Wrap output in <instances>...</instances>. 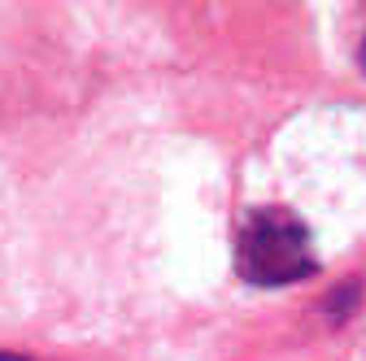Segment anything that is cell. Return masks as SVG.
I'll list each match as a JSON object with an SVG mask.
<instances>
[{
  "instance_id": "6da1fadb",
  "label": "cell",
  "mask_w": 366,
  "mask_h": 361,
  "mask_svg": "<svg viewBox=\"0 0 366 361\" xmlns=\"http://www.w3.org/2000/svg\"><path fill=\"white\" fill-rule=\"evenodd\" d=\"M236 275L253 288H292L318 275L310 227L284 205H257L236 231Z\"/></svg>"
},
{
  "instance_id": "7a4b0ae2",
  "label": "cell",
  "mask_w": 366,
  "mask_h": 361,
  "mask_svg": "<svg viewBox=\"0 0 366 361\" xmlns=\"http://www.w3.org/2000/svg\"><path fill=\"white\" fill-rule=\"evenodd\" d=\"M0 361H35V357H26V352H5V348H0Z\"/></svg>"
},
{
  "instance_id": "3957f363",
  "label": "cell",
  "mask_w": 366,
  "mask_h": 361,
  "mask_svg": "<svg viewBox=\"0 0 366 361\" xmlns=\"http://www.w3.org/2000/svg\"><path fill=\"white\" fill-rule=\"evenodd\" d=\"M362 66H366V49H362Z\"/></svg>"
}]
</instances>
